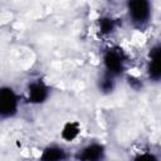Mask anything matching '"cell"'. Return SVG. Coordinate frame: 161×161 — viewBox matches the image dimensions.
<instances>
[{
    "instance_id": "cell-1",
    "label": "cell",
    "mask_w": 161,
    "mask_h": 161,
    "mask_svg": "<svg viewBox=\"0 0 161 161\" xmlns=\"http://www.w3.org/2000/svg\"><path fill=\"white\" fill-rule=\"evenodd\" d=\"M18 109V97L9 87L0 88V117H11Z\"/></svg>"
},
{
    "instance_id": "cell-2",
    "label": "cell",
    "mask_w": 161,
    "mask_h": 161,
    "mask_svg": "<svg viewBox=\"0 0 161 161\" xmlns=\"http://www.w3.org/2000/svg\"><path fill=\"white\" fill-rule=\"evenodd\" d=\"M128 13L135 24H145L147 23L151 10L150 4L146 0H136L128 3Z\"/></svg>"
},
{
    "instance_id": "cell-3",
    "label": "cell",
    "mask_w": 161,
    "mask_h": 161,
    "mask_svg": "<svg viewBox=\"0 0 161 161\" xmlns=\"http://www.w3.org/2000/svg\"><path fill=\"white\" fill-rule=\"evenodd\" d=\"M103 63L107 69V74H109L111 77H114L121 74V72L123 70L125 60L121 52H118L117 49H109L103 55Z\"/></svg>"
},
{
    "instance_id": "cell-4",
    "label": "cell",
    "mask_w": 161,
    "mask_h": 161,
    "mask_svg": "<svg viewBox=\"0 0 161 161\" xmlns=\"http://www.w3.org/2000/svg\"><path fill=\"white\" fill-rule=\"evenodd\" d=\"M48 97V87L44 84V82L35 80L30 83L28 88V98L31 103H42Z\"/></svg>"
},
{
    "instance_id": "cell-5",
    "label": "cell",
    "mask_w": 161,
    "mask_h": 161,
    "mask_svg": "<svg viewBox=\"0 0 161 161\" xmlns=\"http://www.w3.org/2000/svg\"><path fill=\"white\" fill-rule=\"evenodd\" d=\"M104 155V148L102 145L98 143H92L84 147L79 153H78V160L79 161H101Z\"/></svg>"
},
{
    "instance_id": "cell-6",
    "label": "cell",
    "mask_w": 161,
    "mask_h": 161,
    "mask_svg": "<svg viewBox=\"0 0 161 161\" xmlns=\"http://www.w3.org/2000/svg\"><path fill=\"white\" fill-rule=\"evenodd\" d=\"M148 75L153 80H158L161 77L160 67V47L156 45L150 52V64H148Z\"/></svg>"
},
{
    "instance_id": "cell-7",
    "label": "cell",
    "mask_w": 161,
    "mask_h": 161,
    "mask_svg": "<svg viewBox=\"0 0 161 161\" xmlns=\"http://www.w3.org/2000/svg\"><path fill=\"white\" fill-rule=\"evenodd\" d=\"M65 157V152L63 148L57 147V146H50L47 147L42 156H40V161H62Z\"/></svg>"
},
{
    "instance_id": "cell-8",
    "label": "cell",
    "mask_w": 161,
    "mask_h": 161,
    "mask_svg": "<svg viewBox=\"0 0 161 161\" xmlns=\"http://www.w3.org/2000/svg\"><path fill=\"white\" fill-rule=\"evenodd\" d=\"M79 131H80V128H79V125L77 122H68L64 125L60 136L64 141L70 142L79 135Z\"/></svg>"
},
{
    "instance_id": "cell-9",
    "label": "cell",
    "mask_w": 161,
    "mask_h": 161,
    "mask_svg": "<svg viewBox=\"0 0 161 161\" xmlns=\"http://www.w3.org/2000/svg\"><path fill=\"white\" fill-rule=\"evenodd\" d=\"M99 30L102 34H109L114 29V20L111 18H102L99 19Z\"/></svg>"
},
{
    "instance_id": "cell-10",
    "label": "cell",
    "mask_w": 161,
    "mask_h": 161,
    "mask_svg": "<svg viewBox=\"0 0 161 161\" xmlns=\"http://www.w3.org/2000/svg\"><path fill=\"white\" fill-rule=\"evenodd\" d=\"M113 87H114L113 77H111L109 74H106V75L101 79V82H99V89H101L102 92H104V93L111 92V91L113 89Z\"/></svg>"
},
{
    "instance_id": "cell-11",
    "label": "cell",
    "mask_w": 161,
    "mask_h": 161,
    "mask_svg": "<svg viewBox=\"0 0 161 161\" xmlns=\"http://www.w3.org/2000/svg\"><path fill=\"white\" fill-rule=\"evenodd\" d=\"M135 161H157V158L152 153H141L135 158Z\"/></svg>"
}]
</instances>
